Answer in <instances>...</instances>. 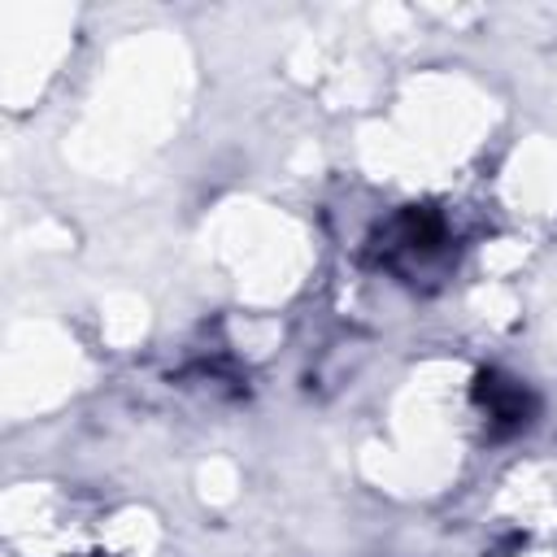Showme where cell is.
I'll list each match as a JSON object with an SVG mask.
<instances>
[{"instance_id":"cell-1","label":"cell","mask_w":557,"mask_h":557,"mask_svg":"<svg viewBox=\"0 0 557 557\" xmlns=\"http://www.w3.org/2000/svg\"><path fill=\"white\" fill-rule=\"evenodd\" d=\"M374 252H379V265H387L396 278L426 283L453 265V226L435 209H400L383 226Z\"/></svg>"},{"instance_id":"cell-2","label":"cell","mask_w":557,"mask_h":557,"mask_svg":"<svg viewBox=\"0 0 557 557\" xmlns=\"http://www.w3.org/2000/svg\"><path fill=\"white\" fill-rule=\"evenodd\" d=\"M474 396H479V405H483V413H487V422H492L496 431H518V426H527L531 413H535V405H531V396H527V387H522L518 379L483 374L479 387H474Z\"/></svg>"}]
</instances>
